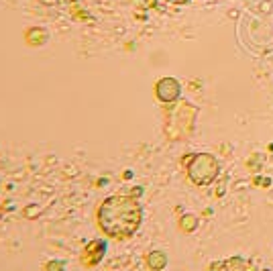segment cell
<instances>
[{
	"label": "cell",
	"instance_id": "1",
	"mask_svg": "<svg viewBox=\"0 0 273 271\" xmlns=\"http://www.w3.org/2000/svg\"><path fill=\"white\" fill-rule=\"evenodd\" d=\"M96 222L106 236L114 240H127L141 228L143 208L135 196L114 194L98 206Z\"/></svg>",
	"mask_w": 273,
	"mask_h": 271
},
{
	"label": "cell",
	"instance_id": "2",
	"mask_svg": "<svg viewBox=\"0 0 273 271\" xmlns=\"http://www.w3.org/2000/svg\"><path fill=\"white\" fill-rule=\"evenodd\" d=\"M196 114L198 108L192 106L190 102H175L171 110H167L165 116V135L169 141H179L192 135L194 123H196Z\"/></svg>",
	"mask_w": 273,
	"mask_h": 271
},
{
	"label": "cell",
	"instance_id": "3",
	"mask_svg": "<svg viewBox=\"0 0 273 271\" xmlns=\"http://www.w3.org/2000/svg\"><path fill=\"white\" fill-rule=\"evenodd\" d=\"M218 171H220V165L216 157L210 153H196L190 157V163H186L188 179L194 186H200V188L210 186L214 182L218 177Z\"/></svg>",
	"mask_w": 273,
	"mask_h": 271
},
{
	"label": "cell",
	"instance_id": "4",
	"mask_svg": "<svg viewBox=\"0 0 273 271\" xmlns=\"http://www.w3.org/2000/svg\"><path fill=\"white\" fill-rule=\"evenodd\" d=\"M106 251H108L106 240H102V238H92V240H90V243L82 249V253H80V263H82L84 267H88V269H92V267H96V265L102 263Z\"/></svg>",
	"mask_w": 273,
	"mask_h": 271
},
{
	"label": "cell",
	"instance_id": "5",
	"mask_svg": "<svg viewBox=\"0 0 273 271\" xmlns=\"http://www.w3.org/2000/svg\"><path fill=\"white\" fill-rule=\"evenodd\" d=\"M155 96L163 104H175L181 96V86L175 78H161L155 84Z\"/></svg>",
	"mask_w": 273,
	"mask_h": 271
},
{
	"label": "cell",
	"instance_id": "6",
	"mask_svg": "<svg viewBox=\"0 0 273 271\" xmlns=\"http://www.w3.org/2000/svg\"><path fill=\"white\" fill-rule=\"evenodd\" d=\"M145 263L151 271H163L167 267V255L163 251H149L145 257Z\"/></svg>",
	"mask_w": 273,
	"mask_h": 271
},
{
	"label": "cell",
	"instance_id": "7",
	"mask_svg": "<svg viewBox=\"0 0 273 271\" xmlns=\"http://www.w3.org/2000/svg\"><path fill=\"white\" fill-rule=\"evenodd\" d=\"M218 269L220 271H253L251 263L240 259V257H230L226 261H218Z\"/></svg>",
	"mask_w": 273,
	"mask_h": 271
},
{
	"label": "cell",
	"instance_id": "8",
	"mask_svg": "<svg viewBox=\"0 0 273 271\" xmlns=\"http://www.w3.org/2000/svg\"><path fill=\"white\" fill-rule=\"evenodd\" d=\"M45 41H47V31H45V29H39V27L29 29V33H27V43H29V45L39 47V45H43Z\"/></svg>",
	"mask_w": 273,
	"mask_h": 271
},
{
	"label": "cell",
	"instance_id": "9",
	"mask_svg": "<svg viewBox=\"0 0 273 271\" xmlns=\"http://www.w3.org/2000/svg\"><path fill=\"white\" fill-rule=\"evenodd\" d=\"M177 226L184 230V232H194L198 228V218L194 214H184V216H179Z\"/></svg>",
	"mask_w": 273,
	"mask_h": 271
},
{
	"label": "cell",
	"instance_id": "10",
	"mask_svg": "<svg viewBox=\"0 0 273 271\" xmlns=\"http://www.w3.org/2000/svg\"><path fill=\"white\" fill-rule=\"evenodd\" d=\"M43 271H66V263L64 261H47Z\"/></svg>",
	"mask_w": 273,
	"mask_h": 271
},
{
	"label": "cell",
	"instance_id": "11",
	"mask_svg": "<svg viewBox=\"0 0 273 271\" xmlns=\"http://www.w3.org/2000/svg\"><path fill=\"white\" fill-rule=\"evenodd\" d=\"M208 271H220V269H218V263H212V265H210V269H208Z\"/></svg>",
	"mask_w": 273,
	"mask_h": 271
}]
</instances>
